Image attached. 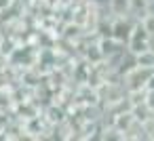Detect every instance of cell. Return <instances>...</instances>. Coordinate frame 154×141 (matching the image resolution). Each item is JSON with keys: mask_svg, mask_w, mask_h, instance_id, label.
<instances>
[{"mask_svg": "<svg viewBox=\"0 0 154 141\" xmlns=\"http://www.w3.org/2000/svg\"><path fill=\"white\" fill-rule=\"evenodd\" d=\"M106 7L114 17H125L131 13V0H108Z\"/></svg>", "mask_w": 154, "mask_h": 141, "instance_id": "1", "label": "cell"}, {"mask_svg": "<svg viewBox=\"0 0 154 141\" xmlns=\"http://www.w3.org/2000/svg\"><path fill=\"white\" fill-rule=\"evenodd\" d=\"M135 61H137L139 68L152 70V68H154V49L148 46V49H143L141 53H135Z\"/></svg>", "mask_w": 154, "mask_h": 141, "instance_id": "2", "label": "cell"}, {"mask_svg": "<svg viewBox=\"0 0 154 141\" xmlns=\"http://www.w3.org/2000/svg\"><path fill=\"white\" fill-rule=\"evenodd\" d=\"M146 91L154 93V74H150V78H148V82H146Z\"/></svg>", "mask_w": 154, "mask_h": 141, "instance_id": "3", "label": "cell"}]
</instances>
